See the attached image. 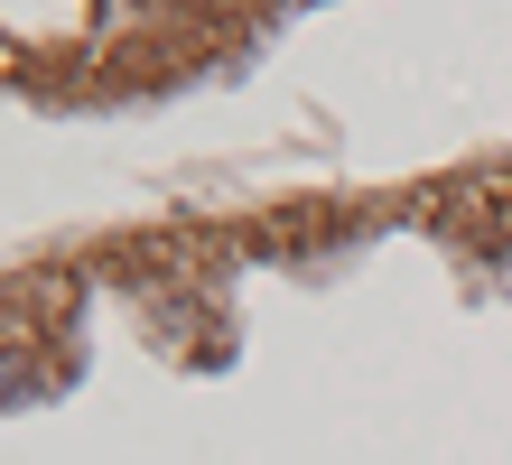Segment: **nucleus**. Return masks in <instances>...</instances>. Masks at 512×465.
I'll return each mask as SVG.
<instances>
[]
</instances>
